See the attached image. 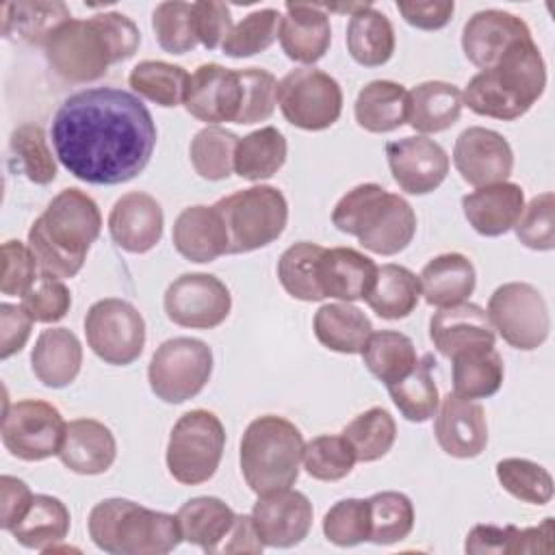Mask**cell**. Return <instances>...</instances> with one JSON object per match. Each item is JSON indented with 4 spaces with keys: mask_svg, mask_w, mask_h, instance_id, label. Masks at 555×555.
<instances>
[{
    "mask_svg": "<svg viewBox=\"0 0 555 555\" xmlns=\"http://www.w3.org/2000/svg\"><path fill=\"white\" fill-rule=\"evenodd\" d=\"M52 147L61 165L87 184L137 178L156 147V124L139 95L91 87L63 100L52 117Z\"/></svg>",
    "mask_w": 555,
    "mask_h": 555,
    "instance_id": "1",
    "label": "cell"
},
{
    "mask_svg": "<svg viewBox=\"0 0 555 555\" xmlns=\"http://www.w3.org/2000/svg\"><path fill=\"white\" fill-rule=\"evenodd\" d=\"M141 43L139 26L119 11L67 20L43 43L50 69L65 82L100 80L111 65L134 56Z\"/></svg>",
    "mask_w": 555,
    "mask_h": 555,
    "instance_id": "2",
    "label": "cell"
},
{
    "mask_svg": "<svg viewBox=\"0 0 555 555\" xmlns=\"http://www.w3.org/2000/svg\"><path fill=\"white\" fill-rule=\"evenodd\" d=\"M102 232V215L91 195L76 186L59 191L28 230V247L41 273L74 278Z\"/></svg>",
    "mask_w": 555,
    "mask_h": 555,
    "instance_id": "3",
    "label": "cell"
},
{
    "mask_svg": "<svg viewBox=\"0 0 555 555\" xmlns=\"http://www.w3.org/2000/svg\"><path fill=\"white\" fill-rule=\"evenodd\" d=\"M546 63L533 37L512 43L501 59L475 74L462 102L481 117L514 121L522 117L544 93Z\"/></svg>",
    "mask_w": 555,
    "mask_h": 555,
    "instance_id": "4",
    "label": "cell"
},
{
    "mask_svg": "<svg viewBox=\"0 0 555 555\" xmlns=\"http://www.w3.org/2000/svg\"><path fill=\"white\" fill-rule=\"evenodd\" d=\"M332 223L379 256L403 251L416 234V212L410 202L375 182L347 191L332 210Z\"/></svg>",
    "mask_w": 555,
    "mask_h": 555,
    "instance_id": "5",
    "label": "cell"
},
{
    "mask_svg": "<svg viewBox=\"0 0 555 555\" xmlns=\"http://www.w3.org/2000/svg\"><path fill=\"white\" fill-rule=\"evenodd\" d=\"M89 538L111 555H165L182 542L173 514L113 496L95 503L87 518Z\"/></svg>",
    "mask_w": 555,
    "mask_h": 555,
    "instance_id": "6",
    "label": "cell"
},
{
    "mask_svg": "<svg viewBox=\"0 0 555 555\" xmlns=\"http://www.w3.org/2000/svg\"><path fill=\"white\" fill-rule=\"evenodd\" d=\"M304 436L284 416L264 414L254 418L238 447V462L245 483L254 494H269L291 488L299 477Z\"/></svg>",
    "mask_w": 555,
    "mask_h": 555,
    "instance_id": "7",
    "label": "cell"
},
{
    "mask_svg": "<svg viewBox=\"0 0 555 555\" xmlns=\"http://www.w3.org/2000/svg\"><path fill=\"white\" fill-rule=\"evenodd\" d=\"M215 208L225 221L230 254H249L282 236L288 202L278 186L256 184L221 197Z\"/></svg>",
    "mask_w": 555,
    "mask_h": 555,
    "instance_id": "8",
    "label": "cell"
},
{
    "mask_svg": "<svg viewBox=\"0 0 555 555\" xmlns=\"http://www.w3.org/2000/svg\"><path fill=\"white\" fill-rule=\"evenodd\" d=\"M225 429L217 414L208 410H189L171 427L167 442V470L182 486L208 481L223 457Z\"/></svg>",
    "mask_w": 555,
    "mask_h": 555,
    "instance_id": "9",
    "label": "cell"
},
{
    "mask_svg": "<svg viewBox=\"0 0 555 555\" xmlns=\"http://www.w3.org/2000/svg\"><path fill=\"white\" fill-rule=\"evenodd\" d=\"M212 375V349L191 336H176L158 345L147 366L150 390L165 403L197 397Z\"/></svg>",
    "mask_w": 555,
    "mask_h": 555,
    "instance_id": "10",
    "label": "cell"
},
{
    "mask_svg": "<svg viewBox=\"0 0 555 555\" xmlns=\"http://www.w3.org/2000/svg\"><path fill=\"white\" fill-rule=\"evenodd\" d=\"M486 312L496 334L514 349L533 351L548 338V306L533 284L507 282L496 286Z\"/></svg>",
    "mask_w": 555,
    "mask_h": 555,
    "instance_id": "11",
    "label": "cell"
},
{
    "mask_svg": "<svg viewBox=\"0 0 555 555\" xmlns=\"http://www.w3.org/2000/svg\"><path fill=\"white\" fill-rule=\"evenodd\" d=\"M278 104L291 126L319 132L338 121L343 89L323 69L297 67L278 82Z\"/></svg>",
    "mask_w": 555,
    "mask_h": 555,
    "instance_id": "12",
    "label": "cell"
},
{
    "mask_svg": "<svg viewBox=\"0 0 555 555\" xmlns=\"http://www.w3.org/2000/svg\"><path fill=\"white\" fill-rule=\"evenodd\" d=\"M89 349L106 364L128 366L143 353L145 319L126 299H98L85 314Z\"/></svg>",
    "mask_w": 555,
    "mask_h": 555,
    "instance_id": "13",
    "label": "cell"
},
{
    "mask_svg": "<svg viewBox=\"0 0 555 555\" xmlns=\"http://www.w3.org/2000/svg\"><path fill=\"white\" fill-rule=\"evenodd\" d=\"M67 423L61 412L41 399L7 403L2 416V444L24 462H41L59 455Z\"/></svg>",
    "mask_w": 555,
    "mask_h": 555,
    "instance_id": "14",
    "label": "cell"
},
{
    "mask_svg": "<svg viewBox=\"0 0 555 555\" xmlns=\"http://www.w3.org/2000/svg\"><path fill=\"white\" fill-rule=\"evenodd\" d=\"M163 308L167 319L180 327L212 330L228 319L232 295L212 273H182L167 286Z\"/></svg>",
    "mask_w": 555,
    "mask_h": 555,
    "instance_id": "15",
    "label": "cell"
},
{
    "mask_svg": "<svg viewBox=\"0 0 555 555\" xmlns=\"http://www.w3.org/2000/svg\"><path fill=\"white\" fill-rule=\"evenodd\" d=\"M386 160L397 186L408 195L436 191L449 173V154L427 137H403L386 143Z\"/></svg>",
    "mask_w": 555,
    "mask_h": 555,
    "instance_id": "16",
    "label": "cell"
},
{
    "mask_svg": "<svg viewBox=\"0 0 555 555\" xmlns=\"http://www.w3.org/2000/svg\"><path fill=\"white\" fill-rule=\"evenodd\" d=\"M310 499L293 488L260 494L251 507V520L264 546L291 548L308 538L312 527Z\"/></svg>",
    "mask_w": 555,
    "mask_h": 555,
    "instance_id": "17",
    "label": "cell"
},
{
    "mask_svg": "<svg viewBox=\"0 0 555 555\" xmlns=\"http://www.w3.org/2000/svg\"><path fill=\"white\" fill-rule=\"evenodd\" d=\"M453 165L464 182L486 186L505 182L512 176L514 152L501 132L483 126H470L455 139Z\"/></svg>",
    "mask_w": 555,
    "mask_h": 555,
    "instance_id": "18",
    "label": "cell"
},
{
    "mask_svg": "<svg viewBox=\"0 0 555 555\" xmlns=\"http://www.w3.org/2000/svg\"><path fill=\"white\" fill-rule=\"evenodd\" d=\"M434 436L438 447L457 460H473L488 447L486 410L475 399L449 392L436 412Z\"/></svg>",
    "mask_w": 555,
    "mask_h": 555,
    "instance_id": "19",
    "label": "cell"
},
{
    "mask_svg": "<svg viewBox=\"0 0 555 555\" xmlns=\"http://www.w3.org/2000/svg\"><path fill=\"white\" fill-rule=\"evenodd\" d=\"M182 104L189 115L208 126L234 121L241 106L238 72L219 63H202L189 74Z\"/></svg>",
    "mask_w": 555,
    "mask_h": 555,
    "instance_id": "20",
    "label": "cell"
},
{
    "mask_svg": "<svg viewBox=\"0 0 555 555\" xmlns=\"http://www.w3.org/2000/svg\"><path fill=\"white\" fill-rule=\"evenodd\" d=\"M527 37H531V30L522 17L503 9H483L464 24L462 50L475 67L488 69L512 43Z\"/></svg>",
    "mask_w": 555,
    "mask_h": 555,
    "instance_id": "21",
    "label": "cell"
},
{
    "mask_svg": "<svg viewBox=\"0 0 555 555\" xmlns=\"http://www.w3.org/2000/svg\"><path fill=\"white\" fill-rule=\"evenodd\" d=\"M165 215L156 197L143 191L124 193L108 212V232L117 247L130 254L154 249L163 236Z\"/></svg>",
    "mask_w": 555,
    "mask_h": 555,
    "instance_id": "22",
    "label": "cell"
},
{
    "mask_svg": "<svg viewBox=\"0 0 555 555\" xmlns=\"http://www.w3.org/2000/svg\"><path fill=\"white\" fill-rule=\"evenodd\" d=\"M286 15L280 22V46L284 54L301 65H314L325 56L332 43V26L323 4L286 2Z\"/></svg>",
    "mask_w": 555,
    "mask_h": 555,
    "instance_id": "23",
    "label": "cell"
},
{
    "mask_svg": "<svg viewBox=\"0 0 555 555\" xmlns=\"http://www.w3.org/2000/svg\"><path fill=\"white\" fill-rule=\"evenodd\" d=\"M429 338L444 358L470 347H494L496 332L488 312L470 301L440 308L429 319Z\"/></svg>",
    "mask_w": 555,
    "mask_h": 555,
    "instance_id": "24",
    "label": "cell"
},
{
    "mask_svg": "<svg viewBox=\"0 0 555 555\" xmlns=\"http://www.w3.org/2000/svg\"><path fill=\"white\" fill-rule=\"evenodd\" d=\"M171 241L176 251L191 262H212L230 254L228 228L215 206L184 208L173 221Z\"/></svg>",
    "mask_w": 555,
    "mask_h": 555,
    "instance_id": "25",
    "label": "cell"
},
{
    "mask_svg": "<svg viewBox=\"0 0 555 555\" xmlns=\"http://www.w3.org/2000/svg\"><path fill=\"white\" fill-rule=\"evenodd\" d=\"M522 208V186L507 180L477 186L462 197V212L468 225L481 236H501L509 232L518 221Z\"/></svg>",
    "mask_w": 555,
    "mask_h": 555,
    "instance_id": "26",
    "label": "cell"
},
{
    "mask_svg": "<svg viewBox=\"0 0 555 555\" xmlns=\"http://www.w3.org/2000/svg\"><path fill=\"white\" fill-rule=\"evenodd\" d=\"M117 457L113 431L95 418H74L65 427L59 460L76 475H102Z\"/></svg>",
    "mask_w": 555,
    "mask_h": 555,
    "instance_id": "27",
    "label": "cell"
},
{
    "mask_svg": "<svg viewBox=\"0 0 555 555\" xmlns=\"http://www.w3.org/2000/svg\"><path fill=\"white\" fill-rule=\"evenodd\" d=\"M377 264L353 247H332L321 254L319 284L323 297L340 301H358L369 295L375 284Z\"/></svg>",
    "mask_w": 555,
    "mask_h": 555,
    "instance_id": "28",
    "label": "cell"
},
{
    "mask_svg": "<svg viewBox=\"0 0 555 555\" xmlns=\"http://www.w3.org/2000/svg\"><path fill=\"white\" fill-rule=\"evenodd\" d=\"M82 366V345L67 327L43 330L30 351V369L48 388L69 386Z\"/></svg>",
    "mask_w": 555,
    "mask_h": 555,
    "instance_id": "29",
    "label": "cell"
},
{
    "mask_svg": "<svg viewBox=\"0 0 555 555\" xmlns=\"http://www.w3.org/2000/svg\"><path fill=\"white\" fill-rule=\"evenodd\" d=\"M421 295L429 306L449 308L466 301L477 284L475 264L457 251L431 258L418 275Z\"/></svg>",
    "mask_w": 555,
    "mask_h": 555,
    "instance_id": "30",
    "label": "cell"
},
{
    "mask_svg": "<svg viewBox=\"0 0 555 555\" xmlns=\"http://www.w3.org/2000/svg\"><path fill=\"white\" fill-rule=\"evenodd\" d=\"M462 91L453 82L425 80L408 91V121L421 134L449 130L462 115Z\"/></svg>",
    "mask_w": 555,
    "mask_h": 555,
    "instance_id": "31",
    "label": "cell"
},
{
    "mask_svg": "<svg viewBox=\"0 0 555 555\" xmlns=\"http://www.w3.org/2000/svg\"><path fill=\"white\" fill-rule=\"evenodd\" d=\"M2 35L11 41L41 46L72 13L61 0H15L2 4Z\"/></svg>",
    "mask_w": 555,
    "mask_h": 555,
    "instance_id": "32",
    "label": "cell"
},
{
    "mask_svg": "<svg viewBox=\"0 0 555 555\" xmlns=\"http://www.w3.org/2000/svg\"><path fill=\"white\" fill-rule=\"evenodd\" d=\"M182 540L204 553H217L234 525V509L219 496H193L176 512Z\"/></svg>",
    "mask_w": 555,
    "mask_h": 555,
    "instance_id": "33",
    "label": "cell"
},
{
    "mask_svg": "<svg viewBox=\"0 0 555 555\" xmlns=\"http://www.w3.org/2000/svg\"><path fill=\"white\" fill-rule=\"evenodd\" d=\"M312 330L317 340L336 353H360L369 336L373 334L371 319L349 301L323 304L314 312Z\"/></svg>",
    "mask_w": 555,
    "mask_h": 555,
    "instance_id": "34",
    "label": "cell"
},
{
    "mask_svg": "<svg viewBox=\"0 0 555 555\" xmlns=\"http://www.w3.org/2000/svg\"><path fill=\"white\" fill-rule=\"evenodd\" d=\"M347 52L362 67H379L390 61L395 52V28L386 13L366 2L360 11L349 15Z\"/></svg>",
    "mask_w": 555,
    "mask_h": 555,
    "instance_id": "35",
    "label": "cell"
},
{
    "mask_svg": "<svg viewBox=\"0 0 555 555\" xmlns=\"http://www.w3.org/2000/svg\"><path fill=\"white\" fill-rule=\"evenodd\" d=\"M353 115L366 132H392L408 121V91L395 80H371L360 89Z\"/></svg>",
    "mask_w": 555,
    "mask_h": 555,
    "instance_id": "36",
    "label": "cell"
},
{
    "mask_svg": "<svg viewBox=\"0 0 555 555\" xmlns=\"http://www.w3.org/2000/svg\"><path fill=\"white\" fill-rule=\"evenodd\" d=\"M67 505L50 494H35L26 514L9 531L26 548L50 553L69 533Z\"/></svg>",
    "mask_w": 555,
    "mask_h": 555,
    "instance_id": "37",
    "label": "cell"
},
{
    "mask_svg": "<svg viewBox=\"0 0 555 555\" xmlns=\"http://www.w3.org/2000/svg\"><path fill=\"white\" fill-rule=\"evenodd\" d=\"M449 360L453 373V392L464 399H488L503 386L505 366L494 347L462 349Z\"/></svg>",
    "mask_w": 555,
    "mask_h": 555,
    "instance_id": "38",
    "label": "cell"
},
{
    "mask_svg": "<svg viewBox=\"0 0 555 555\" xmlns=\"http://www.w3.org/2000/svg\"><path fill=\"white\" fill-rule=\"evenodd\" d=\"M421 299L418 278L403 264H382L377 267L375 284L364 297L369 308L386 321H399L414 312Z\"/></svg>",
    "mask_w": 555,
    "mask_h": 555,
    "instance_id": "39",
    "label": "cell"
},
{
    "mask_svg": "<svg viewBox=\"0 0 555 555\" xmlns=\"http://www.w3.org/2000/svg\"><path fill=\"white\" fill-rule=\"evenodd\" d=\"M288 145L275 126L258 128L236 143L234 173L249 182H260L275 176L286 163Z\"/></svg>",
    "mask_w": 555,
    "mask_h": 555,
    "instance_id": "40",
    "label": "cell"
},
{
    "mask_svg": "<svg viewBox=\"0 0 555 555\" xmlns=\"http://www.w3.org/2000/svg\"><path fill=\"white\" fill-rule=\"evenodd\" d=\"M360 356L369 373L377 377L384 386H390L405 377L418 362L412 338L395 330L373 332L364 343Z\"/></svg>",
    "mask_w": 555,
    "mask_h": 555,
    "instance_id": "41",
    "label": "cell"
},
{
    "mask_svg": "<svg viewBox=\"0 0 555 555\" xmlns=\"http://www.w3.org/2000/svg\"><path fill=\"white\" fill-rule=\"evenodd\" d=\"M431 366H434V358L425 356L423 360L416 362V366L405 377L386 386L395 408L410 423H425L434 418L438 412L440 395L431 377Z\"/></svg>",
    "mask_w": 555,
    "mask_h": 555,
    "instance_id": "42",
    "label": "cell"
},
{
    "mask_svg": "<svg viewBox=\"0 0 555 555\" xmlns=\"http://www.w3.org/2000/svg\"><path fill=\"white\" fill-rule=\"evenodd\" d=\"M130 89L163 108H173L184 102L189 74L182 65L167 61H141L130 69Z\"/></svg>",
    "mask_w": 555,
    "mask_h": 555,
    "instance_id": "43",
    "label": "cell"
},
{
    "mask_svg": "<svg viewBox=\"0 0 555 555\" xmlns=\"http://www.w3.org/2000/svg\"><path fill=\"white\" fill-rule=\"evenodd\" d=\"M325 247L299 241L284 249L278 260V280L282 288L299 301H321L323 291L319 284V260Z\"/></svg>",
    "mask_w": 555,
    "mask_h": 555,
    "instance_id": "44",
    "label": "cell"
},
{
    "mask_svg": "<svg viewBox=\"0 0 555 555\" xmlns=\"http://www.w3.org/2000/svg\"><path fill=\"white\" fill-rule=\"evenodd\" d=\"M369 503V542L388 546L405 540L414 529V505L397 490L375 492Z\"/></svg>",
    "mask_w": 555,
    "mask_h": 555,
    "instance_id": "45",
    "label": "cell"
},
{
    "mask_svg": "<svg viewBox=\"0 0 555 555\" xmlns=\"http://www.w3.org/2000/svg\"><path fill=\"white\" fill-rule=\"evenodd\" d=\"M11 167L35 184H50L56 178V160L46 132L37 124H20L9 137Z\"/></svg>",
    "mask_w": 555,
    "mask_h": 555,
    "instance_id": "46",
    "label": "cell"
},
{
    "mask_svg": "<svg viewBox=\"0 0 555 555\" xmlns=\"http://www.w3.org/2000/svg\"><path fill=\"white\" fill-rule=\"evenodd\" d=\"M238 139L241 137L221 126H206L195 132L189 145V158L195 173L210 182L228 180L234 171V152Z\"/></svg>",
    "mask_w": 555,
    "mask_h": 555,
    "instance_id": "47",
    "label": "cell"
},
{
    "mask_svg": "<svg viewBox=\"0 0 555 555\" xmlns=\"http://www.w3.org/2000/svg\"><path fill=\"white\" fill-rule=\"evenodd\" d=\"M340 434L349 440L358 462H377L392 449L397 423L388 410L371 408L349 421Z\"/></svg>",
    "mask_w": 555,
    "mask_h": 555,
    "instance_id": "48",
    "label": "cell"
},
{
    "mask_svg": "<svg viewBox=\"0 0 555 555\" xmlns=\"http://www.w3.org/2000/svg\"><path fill=\"white\" fill-rule=\"evenodd\" d=\"M496 479L514 499L531 505H546L553 499L551 473L527 457H505L494 466Z\"/></svg>",
    "mask_w": 555,
    "mask_h": 555,
    "instance_id": "49",
    "label": "cell"
},
{
    "mask_svg": "<svg viewBox=\"0 0 555 555\" xmlns=\"http://www.w3.org/2000/svg\"><path fill=\"white\" fill-rule=\"evenodd\" d=\"M304 468L317 481H340L351 470L356 453L343 434H321L304 444Z\"/></svg>",
    "mask_w": 555,
    "mask_h": 555,
    "instance_id": "50",
    "label": "cell"
},
{
    "mask_svg": "<svg viewBox=\"0 0 555 555\" xmlns=\"http://www.w3.org/2000/svg\"><path fill=\"white\" fill-rule=\"evenodd\" d=\"M282 15L278 9H258L247 13L238 24L232 26L221 50L230 59H247L264 52L280 33Z\"/></svg>",
    "mask_w": 555,
    "mask_h": 555,
    "instance_id": "51",
    "label": "cell"
},
{
    "mask_svg": "<svg viewBox=\"0 0 555 555\" xmlns=\"http://www.w3.org/2000/svg\"><path fill=\"white\" fill-rule=\"evenodd\" d=\"M152 30L158 46L169 54H186L197 46L189 2L167 0L156 4L152 11Z\"/></svg>",
    "mask_w": 555,
    "mask_h": 555,
    "instance_id": "52",
    "label": "cell"
},
{
    "mask_svg": "<svg viewBox=\"0 0 555 555\" xmlns=\"http://www.w3.org/2000/svg\"><path fill=\"white\" fill-rule=\"evenodd\" d=\"M241 80V106L234 124L249 126L267 121L278 104V80L271 72L260 67L236 69Z\"/></svg>",
    "mask_w": 555,
    "mask_h": 555,
    "instance_id": "53",
    "label": "cell"
},
{
    "mask_svg": "<svg viewBox=\"0 0 555 555\" xmlns=\"http://www.w3.org/2000/svg\"><path fill=\"white\" fill-rule=\"evenodd\" d=\"M366 499H340L323 516V535L336 546H358L369 542Z\"/></svg>",
    "mask_w": 555,
    "mask_h": 555,
    "instance_id": "54",
    "label": "cell"
},
{
    "mask_svg": "<svg viewBox=\"0 0 555 555\" xmlns=\"http://www.w3.org/2000/svg\"><path fill=\"white\" fill-rule=\"evenodd\" d=\"M516 238L535 251H551L555 247V195L544 191L535 195L514 223Z\"/></svg>",
    "mask_w": 555,
    "mask_h": 555,
    "instance_id": "55",
    "label": "cell"
},
{
    "mask_svg": "<svg viewBox=\"0 0 555 555\" xmlns=\"http://www.w3.org/2000/svg\"><path fill=\"white\" fill-rule=\"evenodd\" d=\"M24 310L35 323H56L72 308V293L61 278L39 273L33 286L22 295Z\"/></svg>",
    "mask_w": 555,
    "mask_h": 555,
    "instance_id": "56",
    "label": "cell"
},
{
    "mask_svg": "<svg viewBox=\"0 0 555 555\" xmlns=\"http://www.w3.org/2000/svg\"><path fill=\"white\" fill-rule=\"evenodd\" d=\"M37 260L28 245L9 238L2 243V280L0 291L4 295H24L37 280Z\"/></svg>",
    "mask_w": 555,
    "mask_h": 555,
    "instance_id": "57",
    "label": "cell"
},
{
    "mask_svg": "<svg viewBox=\"0 0 555 555\" xmlns=\"http://www.w3.org/2000/svg\"><path fill=\"white\" fill-rule=\"evenodd\" d=\"M191 17H193V30H195L197 43H202L206 50L221 48V43L225 41L228 33L234 26L228 4L219 0L193 2Z\"/></svg>",
    "mask_w": 555,
    "mask_h": 555,
    "instance_id": "58",
    "label": "cell"
},
{
    "mask_svg": "<svg viewBox=\"0 0 555 555\" xmlns=\"http://www.w3.org/2000/svg\"><path fill=\"white\" fill-rule=\"evenodd\" d=\"M33 317L20 304H0V358L9 360L20 353L33 332Z\"/></svg>",
    "mask_w": 555,
    "mask_h": 555,
    "instance_id": "59",
    "label": "cell"
},
{
    "mask_svg": "<svg viewBox=\"0 0 555 555\" xmlns=\"http://www.w3.org/2000/svg\"><path fill=\"white\" fill-rule=\"evenodd\" d=\"M516 525H475L464 542L468 555H514L516 551Z\"/></svg>",
    "mask_w": 555,
    "mask_h": 555,
    "instance_id": "60",
    "label": "cell"
},
{
    "mask_svg": "<svg viewBox=\"0 0 555 555\" xmlns=\"http://www.w3.org/2000/svg\"><path fill=\"white\" fill-rule=\"evenodd\" d=\"M33 496L35 494L30 492L26 481L11 475L0 477V527L4 531H11L20 522Z\"/></svg>",
    "mask_w": 555,
    "mask_h": 555,
    "instance_id": "61",
    "label": "cell"
},
{
    "mask_svg": "<svg viewBox=\"0 0 555 555\" xmlns=\"http://www.w3.org/2000/svg\"><path fill=\"white\" fill-rule=\"evenodd\" d=\"M397 11L410 26L418 30H440L449 24L455 2H397Z\"/></svg>",
    "mask_w": 555,
    "mask_h": 555,
    "instance_id": "62",
    "label": "cell"
},
{
    "mask_svg": "<svg viewBox=\"0 0 555 555\" xmlns=\"http://www.w3.org/2000/svg\"><path fill=\"white\" fill-rule=\"evenodd\" d=\"M264 544L256 531L251 514H236L230 533L217 553H262Z\"/></svg>",
    "mask_w": 555,
    "mask_h": 555,
    "instance_id": "63",
    "label": "cell"
},
{
    "mask_svg": "<svg viewBox=\"0 0 555 555\" xmlns=\"http://www.w3.org/2000/svg\"><path fill=\"white\" fill-rule=\"evenodd\" d=\"M555 538V522L553 518H544L538 527H527L516 531V551L518 553H551Z\"/></svg>",
    "mask_w": 555,
    "mask_h": 555,
    "instance_id": "64",
    "label": "cell"
}]
</instances>
